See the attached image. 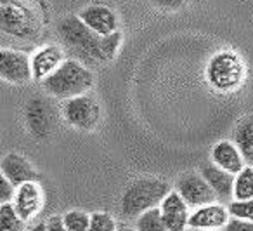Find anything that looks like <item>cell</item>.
I'll return each mask as SVG.
<instances>
[{
    "mask_svg": "<svg viewBox=\"0 0 253 231\" xmlns=\"http://www.w3.org/2000/svg\"><path fill=\"white\" fill-rule=\"evenodd\" d=\"M170 191V184L162 179L139 177L123 191L120 198V212L125 219H139L142 214L158 209Z\"/></svg>",
    "mask_w": 253,
    "mask_h": 231,
    "instance_id": "6da1fadb",
    "label": "cell"
},
{
    "mask_svg": "<svg viewBox=\"0 0 253 231\" xmlns=\"http://www.w3.org/2000/svg\"><path fill=\"white\" fill-rule=\"evenodd\" d=\"M57 35L68 51L87 63H104L102 37L92 32L80 16H64L57 21Z\"/></svg>",
    "mask_w": 253,
    "mask_h": 231,
    "instance_id": "7a4b0ae2",
    "label": "cell"
},
{
    "mask_svg": "<svg viewBox=\"0 0 253 231\" xmlns=\"http://www.w3.org/2000/svg\"><path fill=\"white\" fill-rule=\"evenodd\" d=\"M94 82L95 75L90 68L78 59H66L42 85L50 96L66 101L87 94L94 87Z\"/></svg>",
    "mask_w": 253,
    "mask_h": 231,
    "instance_id": "3957f363",
    "label": "cell"
},
{
    "mask_svg": "<svg viewBox=\"0 0 253 231\" xmlns=\"http://www.w3.org/2000/svg\"><path fill=\"white\" fill-rule=\"evenodd\" d=\"M245 63L234 51H220L208 61L207 78L211 87L218 92L236 91L245 80Z\"/></svg>",
    "mask_w": 253,
    "mask_h": 231,
    "instance_id": "277c9868",
    "label": "cell"
},
{
    "mask_svg": "<svg viewBox=\"0 0 253 231\" xmlns=\"http://www.w3.org/2000/svg\"><path fill=\"white\" fill-rule=\"evenodd\" d=\"M2 32L19 40H33L40 32L39 19L21 2L5 0L2 4Z\"/></svg>",
    "mask_w": 253,
    "mask_h": 231,
    "instance_id": "5b68a950",
    "label": "cell"
},
{
    "mask_svg": "<svg viewBox=\"0 0 253 231\" xmlns=\"http://www.w3.org/2000/svg\"><path fill=\"white\" fill-rule=\"evenodd\" d=\"M101 106L97 99L88 94L66 99L63 105V116L71 127L78 130H94L101 122Z\"/></svg>",
    "mask_w": 253,
    "mask_h": 231,
    "instance_id": "8992f818",
    "label": "cell"
},
{
    "mask_svg": "<svg viewBox=\"0 0 253 231\" xmlns=\"http://www.w3.org/2000/svg\"><path fill=\"white\" fill-rule=\"evenodd\" d=\"M175 191L182 196V200L191 209H200L208 203L218 202L215 191L210 188L207 179L201 172H184L175 182Z\"/></svg>",
    "mask_w": 253,
    "mask_h": 231,
    "instance_id": "52a82bcc",
    "label": "cell"
},
{
    "mask_svg": "<svg viewBox=\"0 0 253 231\" xmlns=\"http://www.w3.org/2000/svg\"><path fill=\"white\" fill-rule=\"evenodd\" d=\"M0 75H2V80L9 82V84H18V85L33 80L32 58L26 53H23V51L2 49Z\"/></svg>",
    "mask_w": 253,
    "mask_h": 231,
    "instance_id": "ba28073f",
    "label": "cell"
},
{
    "mask_svg": "<svg viewBox=\"0 0 253 231\" xmlns=\"http://www.w3.org/2000/svg\"><path fill=\"white\" fill-rule=\"evenodd\" d=\"M162 219L170 231H187L191 219V207L182 200V196L172 189L162 205L158 207Z\"/></svg>",
    "mask_w": 253,
    "mask_h": 231,
    "instance_id": "9c48e42d",
    "label": "cell"
},
{
    "mask_svg": "<svg viewBox=\"0 0 253 231\" xmlns=\"http://www.w3.org/2000/svg\"><path fill=\"white\" fill-rule=\"evenodd\" d=\"M231 221V212L227 207L222 203H208L200 209H194L191 212L189 228L193 230H208V231H218L225 230V226Z\"/></svg>",
    "mask_w": 253,
    "mask_h": 231,
    "instance_id": "30bf717a",
    "label": "cell"
},
{
    "mask_svg": "<svg viewBox=\"0 0 253 231\" xmlns=\"http://www.w3.org/2000/svg\"><path fill=\"white\" fill-rule=\"evenodd\" d=\"M64 51L56 44H47L35 51L32 56V71L35 82H45L64 63Z\"/></svg>",
    "mask_w": 253,
    "mask_h": 231,
    "instance_id": "8fae6325",
    "label": "cell"
},
{
    "mask_svg": "<svg viewBox=\"0 0 253 231\" xmlns=\"http://www.w3.org/2000/svg\"><path fill=\"white\" fill-rule=\"evenodd\" d=\"M80 19L99 37H108L118 32V16L111 7L102 4H94L80 11Z\"/></svg>",
    "mask_w": 253,
    "mask_h": 231,
    "instance_id": "7c38bea8",
    "label": "cell"
},
{
    "mask_svg": "<svg viewBox=\"0 0 253 231\" xmlns=\"http://www.w3.org/2000/svg\"><path fill=\"white\" fill-rule=\"evenodd\" d=\"M43 203V195H42V186L39 181L25 182V184L18 186L16 189V196L12 200L18 216L21 217L25 223H28L32 217H35L40 212Z\"/></svg>",
    "mask_w": 253,
    "mask_h": 231,
    "instance_id": "4fadbf2b",
    "label": "cell"
},
{
    "mask_svg": "<svg viewBox=\"0 0 253 231\" xmlns=\"http://www.w3.org/2000/svg\"><path fill=\"white\" fill-rule=\"evenodd\" d=\"M26 125L35 137H47L54 130V112L42 98H35L26 105Z\"/></svg>",
    "mask_w": 253,
    "mask_h": 231,
    "instance_id": "5bb4252c",
    "label": "cell"
},
{
    "mask_svg": "<svg viewBox=\"0 0 253 231\" xmlns=\"http://www.w3.org/2000/svg\"><path fill=\"white\" fill-rule=\"evenodd\" d=\"M200 172L207 179L210 188L215 191L218 202H232L234 200V181H236L234 174L217 167L213 162L203 165Z\"/></svg>",
    "mask_w": 253,
    "mask_h": 231,
    "instance_id": "9a60e30c",
    "label": "cell"
},
{
    "mask_svg": "<svg viewBox=\"0 0 253 231\" xmlns=\"http://www.w3.org/2000/svg\"><path fill=\"white\" fill-rule=\"evenodd\" d=\"M2 175H5L14 186L39 181V174L32 167V164L18 153H9L2 158Z\"/></svg>",
    "mask_w": 253,
    "mask_h": 231,
    "instance_id": "2e32d148",
    "label": "cell"
},
{
    "mask_svg": "<svg viewBox=\"0 0 253 231\" xmlns=\"http://www.w3.org/2000/svg\"><path fill=\"white\" fill-rule=\"evenodd\" d=\"M211 162L217 167L231 172V174H239L246 167V162L243 158L241 151L234 144V141H218L211 150Z\"/></svg>",
    "mask_w": 253,
    "mask_h": 231,
    "instance_id": "e0dca14e",
    "label": "cell"
},
{
    "mask_svg": "<svg viewBox=\"0 0 253 231\" xmlns=\"http://www.w3.org/2000/svg\"><path fill=\"white\" fill-rule=\"evenodd\" d=\"M234 144L241 151L246 165H253V116L239 120L234 129Z\"/></svg>",
    "mask_w": 253,
    "mask_h": 231,
    "instance_id": "ac0fdd59",
    "label": "cell"
},
{
    "mask_svg": "<svg viewBox=\"0 0 253 231\" xmlns=\"http://www.w3.org/2000/svg\"><path fill=\"white\" fill-rule=\"evenodd\" d=\"M253 198V165H246L234 181V200L245 202Z\"/></svg>",
    "mask_w": 253,
    "mask_h": 231,
    "instance_id": "d6986e66",
    "label": "cell"
},
{
    "mask_svg": "<svg viewBox=\"0 0 253 231\" xmlns=\"http://www.w3.org/2000/svg\"><path fill=\"white\" fill-rule=\"evenodd\" d=\"M0 226H2V231L25 230V221L18 216L12 203H2V207H0Z\"/></svg>",
    "mask_w": 253,
    "mask_h": 231,
    "instance_id": "ffe728a7",
    "label": "cell"
},
{
    "mask_svg": "<svg viewBox=\"0 0 253 231\" xmlns=\"http://www.w3.org/2000/svg\"><path fill=\"white\" fill-rule=\"evenodd\" d=\"M135 230L137 231H170L162 219L160 209H153L149 212L142 214L139 219H135Z\"/></svg>",
    "mask_w": 253,
    "mask_h": 231,
    "instance_id": "44dd1931",
    "label": "cell"
},
{
    "mask_svg": "<svg viewBox=\"0 0 253 231\" xmlns=\"http://www.w3.org/2000/svg\"><path fill=\"white\" fill-rule=\"evenodd\" d=\"M63 223L68 228V231H88L90 228V214L84 210H70L63 214Z\"/></svg>",
    "mask_w": 253,
    "mask_h": 231,
    "instance_id": "7402d4cb",
    "label": "cell"
},
{
    "mask_svg": "<svg viewBox=\"0 0 253 231\" xmlns=\"http://www.w3.org/2000/svg\"><path fill=\"white\" fill-rule=\"evenodd\" d=\"M115 219H113L111 214L108 212H94L90 214V228L88 231H116Z\"/></svg>",
    "mask_w": 253,
    "mask_h": 231,
    "instance_id": "603a6c76",
    "label": "cell"
},
{
    "mask_svg": "<svg viewBox=\"0 0 253 231\" xmlns=\"http://www.w3.org/2000/svg\"><path fill=\"white\" fill-rule=\"evenodd\" d=\"M122 42H123L122 32H115L108 37H102V56H104V63L115 59Z\"/></svg>",
    "mask_w": 253,
    "mask_h": 231,
    "instance_id": "cb8c5ba5",
    "label": "cell"
},
{
    "mask_svg": "<svg viewBox=\"0 0 253 231\" xmlns=\"http://www.w3.org/2000/svg\"><path fill=\"white\" fill-rule=\"evenodd\" d=\"M227 209L232 217H238V219H245V221H253V198L245 200V202H236V200H232Z\"/></svg>",
    "mask_w": 253,
    "mask_h": 231,
    "instance_id": "d4e9b609",
    "label": "cell"
},
{
    "mask_svg": "<svg viewBox=\"0 0 253 231\" xmlns=\"http://www.w3.org/2000/svg\"><path fill=\"white\" fill-rule=\"evenodd\" d=\"M16 189H18V186L12 184L5 175H0V203H12L16 196Z\"/></svg>",
    "mask_w": 253,
    "mask_h": 231,
    "instance_id": "484cf974",
    "label": "cell"
},
{
    "mask_svg": "<svg viewBox=\"0 0 253 231\" xmlns=\"http://www.w3.org/2000/svg\"><path fill=\"white\" fill-rule=\"evenodd\" d=\"M224 231H253V221L231 217V221H229V224L225 226Z\"/></svg>",
    "mask_w": 253,
    "mask_h": 231,
    "instance_id": "4316f807",
    "label": "cell"
},
{
    "mask_svg": "<svg viewBox=\"0 0 253 231\" xmlns=\"http://www.w3.org/2000/svg\"><path fill=\"white\" fill-rule=\"evenodd\" d=\"M151 4L162 11H179L186 4V0H151Z\"/></svg>",
    "mask_w": 253,
    "mask_h": 231,
    "instance_id": "83f0119b",
    "label": "cell"
},
{
    "mask_svg": "<svg viewBox=\"0 0 253 231\" xmlns=\"http://www.w3.org/2000/svg\"><path fill=\"white\" fill-rule=\"evenodd\" d=\"M49 231H68V228L63 223V216H52L45 221Z\"/></svg>",
    "mask_w": 253,
    "mask_h": 231,
    "instance_id": "f1b7e54d",
    "label": "cell"
},
{
    "mask_svg": "<svg viewBox=\"0 0 253 231\" xmlns=\"http://www.w3.org/2000/svg\"><path fill=\"white\" fill-rule=\"evenodd\" d=\"M30 231H49L47 230V223H37V224H33L32 228H30Z\"/></svg>",
    "mask_w": 253,
    "mask_h": 231,
    "instance_id": "f546056e",
    "label": "cell"
},
{
    "mask_svg": "<svg viewBox=\"0 0 253 231\" xmlns=\"http://www.w3.org/2000/svg\"><path fill=\"white\" fill-rule=\"evenodd\" d=\"M116 231H137V230H135V228H130V226H118Z\"/></svg>",
    "mask_w": 253,
    "mask_h": 231,
    "instance_id": "4dcf8cb0",
    "label": "cell"
},
{
    "mask_svg": "<svg viewBox=\"0 0 253 231\" xmlns=\"http://www.w3.org/2000/svg\"><path fill=\"white\" fill-rule=\"evenodd\" d=\"M187 231H208V230H193V228H189Z\"/></svg>",
    "mask_w": 253,
    "mask_h": 231,
    "instance_id": "1f68e13d",
    "label": "cell"
}]
</instances>
